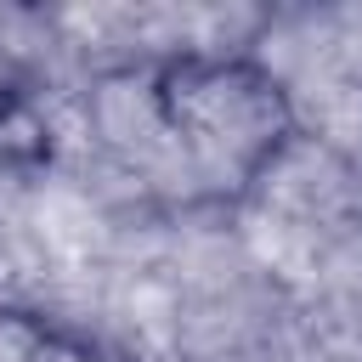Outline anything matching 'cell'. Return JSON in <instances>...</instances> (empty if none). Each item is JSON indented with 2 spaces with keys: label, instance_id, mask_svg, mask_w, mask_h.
Masks as SVG:
<instances>
[{
  "label": "cell",
  "instance_id": "cell-1",
  "mask_svg": "<svg viewBox=\"0 0 362 362\" xmlns=\"http://www.w3.org/2000/svg\"><path fill=\"white\" fill-rule=\"evenodd\" d=\"M164 141L204 181H249L288 136L283 85L243 57H181L153 79Z\"/></svg>",
  "mask_w": 362,
  "mask_h": 362
},
{
  "label": "cell",
  "instance_id": "cell-2",
  "mask_svg": "<svg viewBox=\"0 0 362 362\" xmlns=\"http://www.w3.org/2000/svg\"><path fill=\"white\" fill-rule=\"evenodd\" d=\"M23 362H96L79 339H62V334H51V328H40V339L28 345V356Z\"/></svg>",
  "mask_w": 362,
  "mask_h": 362
}]
</instances>
